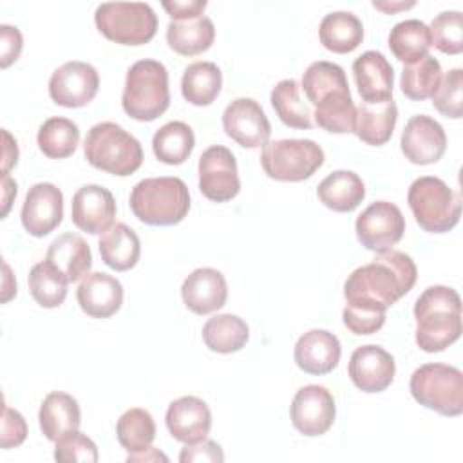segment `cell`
I'll return each instance as SVG.
<instances>
[{
  "label": "cell",
  "instance_id": "6da1fadb",
  "mask_svg": "<svg viewBox=\"0 0 463 463\" xmlns=\"http://www.w3.org/2000/svg\"><path fill=\"white\" fill-rule=\"evenodd\" d=\"M418 279L414 260L400 251L387 250L360 268H356L344 284V297L349 306L387 311L403 295H407Z\"/></svg>",
  "mask_w": 463,
  "mask_h": 463
},
{
  "label": "cell",
  "instance_id": "7a4b0ae2",
  "mask_svg": "<svg viewBox=\"0 0 463 463\" xmlns=\"http://www.w3.org/2000/svg\"><path fill=\"white\" fill-rule=\"evenodd\" d=\"M416 344L425 353H439L461 335V298L449 286L427 288L414 304Z\"/></svg>",
  "mask_w": 463,
  "mask_h": 463
},
{
  "label": "cell",
  "instance_id": "3957f363",
  "mask_svg": "<svg viewBox=\"0 0 463 463\" xmlns=\"http://www.w3.org/2000/svg\"><path fill=\"white\" fill-rule=\"evenodd\" d=\"M132 213L148 226L179 224L190 210V194L183 179L174 175L148 177L130 192Z\"/></svg>",
  "mask_w": 463,
  "mask_h": 463
},
{
  "label": "cell",
  "instance_id": "277c9868",
  "mask_svg": "<svg viewBox=\"0 0 463 463\" xmlns=\"http://www.w3.org/2000/svg\"><path fill=\"white\" fill-rule=\"evenodd\" d=\"M83 154L90 166L118 177L134 174L143 163L141 143L112 121L90 127L83 141Z\"/></svg>",
  "mask_w": 463,
  "mask_h": 463
},
{
  "label": "cell",
  "instance_id": "5b68a950",
  "mask_svg": "<svg viewBox=\"0 0 463 463\" xmlns=\"http://www.w3.org/2000/svg\"><path fill=\"white\" fill-rule=\"evenodd\" d=\"M123 110L137 121H154L170 105L168 71L157 60H139L127 71L121 94Z\"/></svg>",
  "mask_w": 463,
  "mask_h": 463
},
{
  "label": "cell",
  "instance_id": "8992f818",
  "mask_svg": "<svg viewBox=\"0 0 463 463\" xmlns=\"http://www.w3.org/2000/svg\"><path fill=\"white\" fill-rule=\"evenodd\" d=\"M407 203L420 228L429 233H445L452 230L461 217L459 194L434 175L414 179L409 186Z\"/></svg>",
  "mask_w": 463,
  "mask_h": 463
},
{
  "label": "cell",
  "instance_id": "52a82bcc",
  "mask_svg": "<svg viewBox=\"0 0 463 463\" xmlns=\"http://www.w3.org/2000/svg\"><path fill=\"white\" fill-rule=\"evenodd\" d=\"M412 398L425 409L441 416H459L463 412V373L447 364H423L409 382Z\"/></svg>",
  "mask_w": 463,
  "mask_h": 463
},
{
  "label": "cell",
  "instance_id": "ba28073f",
  "mask_svg": "<svg viewBox=\"0 0 463 463\" xmlns=\"http://www.w3.org/2000/svg\"><path fill=\"white\" fill-rule=\"evenodd\" d=\"M98 31L119 45H143L157 33V16L145 2H105L96 7Z\"/></svg>",
  "mask_w": 463,
  "mask_h": 463
},
{
  "label": "cell",
  "instance_id": "9c48e42d",
  "mask_svg": "<svg viewBox=\"0 0 463 463\" xmlns=\"http://www.w3.org/2000/svg\"><path fill=\"white\" fill-rule=\"evenodd\" d=\"M324 150L313 139L268 141L260 152V166L269 179L298 183L309 179L324 165Z\"/></svg>",
  "mask_w": 463,
  "mask_h": 463
},
{
  "label": "cell",
  "instance_id": "30bf717a",
  "mask_svg": "<svg viewBox=\"0 0 463 463\" xmlns=\"http://www.w3.org/2000/svg\"><path fill=\"white\" fill-rule=\"evenodd\" d=\"M354 230L365 250L382 253L402 241L405 217L396 204L389 201H376L356 217Z\"/></svg>",
  "mask_w": 463,
  "mask_h": 463
},
{
  "label": "cell",
  "instance_id": "8fae6325",
  "mask_svg": "<svg viewBox=\"0 0 463 463\" xmlns=\"http://www.w3.org/2000/svg\"><path fill=\"white\" fill-rule=\"evenodd\" d=\"M199 190L213 203L232 201L241 192L235 156L222 145L208 146L199 157Z\"/></svg>",
  "mask_w": 463,
  "mask_h": 463
},
{
  "label": "cell",
  "instance_id": "7c38bea8",
  "mask_svg": "<svg viewBox=\"0 0 463 463\" xmlns=\"http://www.w3.org/2000/svg\"><path fill=\"white\" fill-rule=\"evenodd\" d=\"M99 89V74L87 61H67L58 67L49 80L51 99L67 109L89 105Z\"/></svg>",
  "mask_w": 463,
  "mask_h": 463
},
{
  "label": "cell",
  "instance_id": "4fadbf2b",
  "mask_svg": "<svg viewBox=\"0 0 463 463\" xmlns=\"http://www.w3.org/2000/svg\"><path fill=\"white\" fill-rule=\"evenodd\" d=\"M289 416L300 434L309 438L322 436L335 423V398L324 385H304L293 396Z\"/></svg>",
  "mask_w": 463,
  "mask_h": 463
},
{
  "label": "cell",
  "instance_id": "5bb4252c",
  "mask_svg": "<svg viewBox=\"0 0 463 463\" xmlns=\"http://www.w3.org/2000/svg\"><path fill=\"white\" fill-rule=\"evenodd\" d=\"M222 128L228 137L244 148L264 146L271 134V125L262 107L251 98H237L226 105Z\"/></svg>",
  "mask_w": 463,
  "mask_h": 463
},
{
  "label": "cell",
  "instance_id": "9a60e30c",
  "mask_svg": "<svg viewBox=\"0 0 463 463\" xmlns=\"http://www.w3.org/2000/svg\"><path fill=\"white\" fill-rule=\"evenodd\" d=\"M22 226L33 237H45L63 219V194L52 183H36L27 190L22 204Z\"/></svg>",
  "mask_w": 463,
  "mask_h": 463
},
{
  "label": "cell",
  "instance_id": "2e32d148",
  "mask_svg": "<svg viewBox=\"0 0 463 463\" xmlns=\"http://www.w3.org/2000/svg\"><path fill=\"white\" fill-rule=\"evenodd\" d=\"M400 146L414 165H432L441 159L447 150V134L443 127L427 114L412 116L402 132Z\"/></svg>",
  "mask_w": 463,
  "mask_h": 463
},
{
  "label": "cell",
  "instance_id": "e0dca14e",
  "mask_svg": "<svg viewBox=\"0 0 463 463\" xmlns=\"http://www.w3.org/2000/svg\"><path fill=\"white\" fill-rule=\"evenodd\" d=\"M351 382L364 392L385 391L396 373L394 358L380 345H360L353 351L347 365Z\"/></svg>",
  "mask_w": 463,
  "mask_h": 463
},
{
  "label": "cell",
  "instance_id": "ac0fdd59",
  "mask_svg": "<svg viewBox=\"0 0 463 463\" xmlns=\"http://www.w3.org/2000/svg\"><path fill=\"white\" fill-rule=\"evenodd\" d=\"M116 217V201L110 190L99 184L81 186L71 203V219L74 226L90 235L105 233Z\"/></svg>",
  "mask_w": 463,
  "mask_h": 463
},
{
  "label": "cell",
  "instance_id": "d6986e66",
  "mask_svg": "<svg viewBox=\"0 0 463 463\" xmlns=\"http://www.w3.org/2000/svg\"><path fill=\"white\" fill-rule=\"evenodd\" d=\"M353 78L362 103H385L392 99L394 69L378 51H365L353 61Z\"/></svg>",
  "mask_w": 463,
  "mask_h": 463
},
{
  "label": "cell",
  "instance_id": "ffe728a7",
  "mask_svg": "<svg viewBox=\"0 0 463 463\" xmlns=\"http://www.w3.org/2000/svg\"><path fill=\"white\" fill-rule=\"evenodd\" d=\"M165 423L174 439L181 443H195L208 436L212 429V412L201 398L181 396L168 405Z\"/></svg>",
  "mask_w": 463,
  "mask_h": 463
},
{
  "label": "cell",
  "instance_id": "44dd1931",
  "mask_svg": "<svg viewBox=\"0 0 463 463\" xmlns=\"http://www.w3.org/2000/svg\"><path fill=\"white\" fill-rule=\"evenodd\" d=\"M184 306L195 315H208L221 309L228 298L226 279L219 269L197 268L181 286Z\"/></svg>",
  "mask_w": 463,
  "mask_h": 463
},
{
  "label": "cell",
  "instance_id": "7402d4cb",
  "mask_svg": "<svg viewBox=\"0 0 463 463\" xmlns=\"http://www.w3.org/2000/svg\"><path fill=\"white\" fill-rule=\"evenodd\" d=\"M342 347L338 338L326 329H309L304 333L293 349V358L298 369L307 374H327L340 362Z\"/></svg>",
  "mask_w": 463,
  "mask_h": 463
},
{
  "label": "cell",
  "instance_id": "603a6c76",
  "mask_svg": "<svg viewBox=\"0 0 463 463\" xmlns=\"http://www.w3.org/2000/svg\"><path fill=\"white\" fill-rule=\"evenodd\" d=\"M76 298L81 311L92 318H109L116 315L123 304L121 282L103 271L89 273L81 279Z\"/></svg>",
  "mask_w": 463,
  "mask_h": 463
},
{
  "label": "cell",
  "instance_id": "cb8c5ba5",
  "mask_svg": "<svg viewBox=\"0 0 463 463\" xmlns=\"http://www.w3.org/2000/svg\"><path fill=\"white\" fill-rule=\"evenodd\" d=\"M45 260L69 282L85 279L92 268V253L83 237L76 233L58 235L47 248Z\"/></svg>",
  "mask_w": 463,
  "mask_h": 463
},
{
  "label": "cell",
  "instance_id": "d4e9b609",
  "mask_svg": "<svg viewBox=\"0 0 463 463\" xmlns=\"http://www.w3.org/2000/svg\"><path fill=\"white\" fill-rule=\"evenodd\" d=\"M38 421L43 436L49 441H58L67 432L78 430L81 423V411L76 398L67 392L54 391L43 398Z\"/></svg>",
  "mask_w": 463,
  "mask_h": 463
},
{
  "label": "cell",
  "instance_id": "484cf974",
  "mask_svg": "<svg viewBox=\"0 0 463 463\" xmlns=\"http://www.w3.org/2000/svg\"><path fill=\"white\" fill-rule=\"evenodd\" d=\"M320 203L338 213L353 212L365 197V184L358 174L351 170H335L317 186Z\"/></svg>",
  "mask_w": 463,
  "mask_h": 463
},
{
  "label": "cell",
  "instance_id": "4316f807",
  "mask_svg": "<svg viewBox=\"0 0 463 463\" xmlns=\"http://www.w3.org/2000/svg\"><path fill=\"white\" fill-rule=\"evenodd\" d=\"M398 107L392 99L385 103H360L354 114V136L371 146L385 145L396 127Z\"/></svg>",
  "mask_w": 463,
  "mask_h": 463
},
{
  "label": "cell",
  "instance_id": "83f0119b",
  "mask_svg": "<svg viewBox=\"0 0 463 463\" xmlns=\"http://www.w3.org/2000/svg\"><path fill=\"white\" fill-rule=\"evenodd\" d=\"M98 248L101 260L116 271L132 269L141 257V241L125 222H116L101 233Z\"/></svg>",
  "mask_w": 463,
  "mask_h": 463
},
{
  "label": "cell",
  "instance_id": "f1b7e54d",
  "mask_svg": "<svg viewBox=\"0 0 463 463\" xmlns=\"http://www.w3.org/2000/svg\"><path fill=\"white\" fill-rule=\"evenodd\" d=\"M315 125L331 134L353 132L356 107L353 103L349 87H340L326 92L313 103Z\"/></svg>",
  "mask_w": 463,
  "mask_h": 463
},
{
  "label": "cell",
  "instance_id": "f546056e",
  "mask_svg": "<svg viewBox=\"0 0 463 463\" xmlns=\"http://www.w3.org/2000/svg\"><path fill=\"white\" fill-rule=\"evenodd\" d=\"M318 38L327 51L347 54L362 43L364 25L356 14L349 11H335L322 18Z\"/></svg>",
  "mask_w": 463,
  "mask_h": 463
},
{
  "label": "cell",
  "instance_id": "4dcf8cb0",
  "mask_svg": "<svg viewBox=\"0 0 463 463\" xmlns=\"http://www.w3.org/2000/svg\"><path fill=\"white\" fill-rule=\"evenodd\" d=\"M215 40V25L208 16L184 22H170L166 25V43L181 56H197L212 47Z\"/></svg>",
  "mask_w": 463,
  "mask_h": 463
},
{
  "label": "cell",
  "instance_id": "1f68e13d",
  "mask_svg": "<svg viewBox=\"0 0 463 463\" xmlns=\"http://www.w3.org/2000/svg\"><path fill=\"white\" fill-rule=\"evenodd\" d=\"M222 72L213 61L190 63L181 78L183 98L195 107L212 105L221 94Z\"/></svg>",
  "mask_w": 463,
  "mask_h": 463
},
{
  "label": "cell",
  "instance_id": "d6a6232c",
  "mask_svg": "<svg viewBox=\"0 0 463 463\" xmlns=\"http://www.w3.org/2000/svg\"><path fill=\"white\" fill-rule=\"evenodd\" d=\"M387 43L398 61L411 65L429 54L432 40H430L429 25L423 24L421 20L411 18V20L398 22L391 29Z\"/></svg>",
  "mask_w": 463,
  "mask_h": 463
},
{
  "label": "cell",
  "instance_id": "836d02e7",
  "mask_svg": "<svg viewBox=\"0 0 463 463\" xmlns=\"http://www.w3.org/2000/svg\"><path fill=\"white\" fill-rule=\"evenodd\" d=\"M250 338L248 324L232 313L215 315L206 320L203 326V342L204 345L221 354H230L241 351Z\"/></svg>",
  "mask_w": 463,
  "mask_h": 463
},
{
  "label": "cell",
  "instance_id": "e575fe53",
  "mask_svg": "<svg viewBox=\"0 0 463 463\" xmlns=\"http://www.w3.org/2000/svg\"><path fill=\"white\" fill-rule=\"evenodd\" d=\"M300 83L293 78L288 80H280L271 94H269V101L273 110L277 112L279 119L291 128H311L313 123V112L311 107L302 99L300 96Z\"/></svg>",
  "mask_w": 463,
  "mask_h": 463
},
{
  "label": "cell",
  "instance_id": "d590c367",
  "mask_svg": "<svg viewBox=\"0 0 463 463\" xmlns=\"http://www.w3.org/2000/svg\"><path fill=\"white\" fill-rule=\"evenodd\" d=\"M195 146V136L184 121H168L152 137L154 156L165 165L184 163Z\"/></svg>",
  "mask_w": 463,
  "mask_h": 463
},
{
  "label": "cell",
  "instance_id": "8d00e7d4",
  "mask_svg": "<svg viewBox=\"0 0 463 463\" xmlns=\"http://www.w3.org/2000/svg\"><path fill=\"white\" fill-rule=\"evenodd\" d=\"M36 143L40 152L49 159H65L78 148L80 128L72 119L49 118L38 128Z\"/></svg>",
  "mask_w": 463,
  "mask_h": 463
},
{
  "label": "cell",
  "instance_id": "74e56055",
  "mask_svg": "<svg viewBox=\"0 0 463 463\" xmlns=\"http://www.w3.org/2000/svg\"><path fill=\"white\" fill-rule=\"evenodd\" d=\"M116 436L128 454L146 450L156 439V421L152 414L141 407L128 409L118 420Z\"/></svg>",
  "mask_w": 463,
  "mask_h": 463
},
{
  "label": "cell",
  "instance_id": "f35d334b",
  "mask_svg": "<svg viewBox=\"0 0 463 463\" xmlns=\"http://www.w3.org/2000/svg\"><path fill=\"white\" fill-rule=\"evenodd\" d=\"M29 293L38 306L54 309L60 307L67 297L69 280L54 269L47 260L36 262L27 277Z\"/></svg>",
  "mask_w": 463,
  "mask_h": 463
},
{
  "label": "cell",
  "instance_id": "ab89813d",
  "mask_svg": "<svg viewBox=\"0 0 463 463\" xmlns=\"http://www.w3.org/2000/svg\"><path fill=\"white\" fill-rule=\"evenodd\" d=\"M441 81V65L439 61L427 54L416 63L405 65L400 76L402 92L412 101H423L432 98Z\"/></svg>",
  "mask_w": 463,
  "mask_h": 463
},
{
  "label": "cell",
  "instance_id": "60d3db41",
  "mask_svg": "<svg viewBox=\"0 0 463 463\" xmlns=\"http://www.w3.org/2000/svg\"><path fill=\"white\" fill-rule=\"evenodd\" d=\"M340 87H349L345 71L331 61H315L311 63L302 76L300 89L304 90L307 101L313 105L322 94L340 89Z\"/></svg>",
  "mask_w": 463,
  "mask_h": 463
},
{
  "label": "cell",
  "instance_id": "b9f144b4",
  "mask_svg": "<svg viewBox=\"0 0 463 463\" xmlns=\"http://www.w3.org/2000/svg\"><path fill=\"white\" fill-rule=\"evenodd\" d=\"M430 40L443 54H459L463 51V14L459 11H443L430 22Z\"/></svg>",
  "mask_w": 463,
  "mask_h": 463
},
{
  "label": "cell",
  "instance_id": "7bdbcfd3",
  "mask_svg": "<svg viewBox=\"0 0 463 463\" xmlns=\"http://www.w3.org/2000/svg\"><path fill=\"white\" fill-rule=\"evenodd\" d=\"M434 109L447 118L459 119L463 116V71L450 69L432 94Z\"/></svg>",
  "mask_w": 463,
  "mask_h": 463
},
{
  "label": "cell",
  "instance_id": "ee69618b",
  "mask_svg": "<svg viewBox=\"0 0 463 463\" xmlns=\"http://www.w3.org/2000/svg\"><path fill=\"white\" fill-rule=\"evenodd\" d=\"M54 459L56 461H80V463H96L98 447L96 443L80 430H71L54 441Z\"/></svg>",
  "mask_w": 463,
  "mask_h": 463
},
{
  "label": "cell",
  "instance_id": "f6af8a7d",
  "mask_svg": "<svg viewBox=\"0 0 463 463\" xmlns=\"http://www.w3.org/2000/svg\"><path fill=\"white\" fill-rule=\"evenodd\" d=\"M344 326L353 335H373L385 324V311L358 307V306H345L342 311Z\"/></svg>",
  "mask_w": 463,
  "mask_h": 463
},
{
  "label": "cell",
  "instance_id": "bcb514c9",
  "mask_svg": "<svg viewBox=\"0 0 463 463\" xmlns=\"http://www.w3.org/2000/svg\"><path fill=\"white\" fill-rule=\"evenodd\" d=\"M27 438V423L25 418L11 407H4L2 414V434H0V447L2 449H11L18 447L25 441Z\"/></svg>",
  "mask_w": 463,
  "mask_h": 463
},
{
  "label": "cell",
  "instance_id": "7dc6e473",
  "mask_svg": "<svg viewBox=\"0 0 463 463\" xmlns=\"http://www.w3.org/2000/svg\"><path fill=\"white\" fill-rule=\"evenodd\" d=\"M179 461L181 463H201V461L221 463L224 461V452L217 441L204 438L195 443H184L179 454Z\"/></svg>",
  "mask_w": 463,
  "mask_h": 463
},
{
  "label": "cell",
  "instance_id": "c3c4849f",
  "mask_svg": "<svg viewBox=\"0 0 463 463\" xmlns=\"http://www.w3.org/2000/svg\"><path fill=\"white\" fill-rule=\"evenodd\" d=\"M0 42H2V56H0V65L2 69L9 67L13 61L18 60L22 47H24V38L18 27L2 24L0 25Z\"/></svg>",
  "mask_w": 463,
  "mask_h": 463
},
{
  "label": "cell",
  "instance_id": "681fc988",
  "mask_svg": "<svg viewBox=\"0 0 463 463\" xmlns=\"http://www.w3.org/2000/svg\"><path fill=\"white\" fill-rule=\"evenodd\" d=\"M163 9L168 13L172 22H184L203 16V11L206 9V0H172L163 2Z\"/></svg>",
  "mask_w": 463,
  "mask_h": 463
},
{
  "label": "cell",
  "instance_id": "f907efd6",
  "mask_svg": "<svg viewBox=\"0 0 463 463\" xmlns=\"http://www.w3.org/2000/svg\"><path fill=\"white\" fill-rule=\"evenodd\" d=\"M4 141H5V145H4L2 172H9L11 166H14L18 161V145H16V139H13L7 130H4Z\"/></svg>",
  "mask_w": 463,
  "mask_h": 463
},
{
  "label": "cell",
  "instance_id": "816d5d0a",
  "mask_svg": "<svg viewBox=\"0 0 463 463\" xmlns=\"http://www.w3.org/2000/svg\"><path fill=\"white\" fill-rule=\"evenodd\" d=\"M16 181L9 175V172H2V203H4V208H2V217L7 215L9 208H11V203L13 199L16 197Z\"/></svg>",
  "mask_w": 463,
  "mask_h": 463
},
{
  "label": "cell",
  "instance_id": "f5cc1de1",
  "mask_svg": "<svg viewBox=\"0 0 463 463\" xmlns=\"http://www.w3.org/2000/svg\"><path fill=\"white\" fill-rule=\"evenodd\" d=\"M127 461H168V456L159 452L157 449L154 447H148L146 450H141V452H134V454H128L127 456Z\"/></svg>",
  "mask_w": 463,
  "mask_h": 463
},
{
  "label": "cell",
  "instance_id": "db71d44e",
  "mask_svg": "<svg viewBox=\"0 0 463 463\" xmlns=\"http://www.w3.org/2000/svg\"><path fill=\"white\" fill-rule=\"evenodd\" d=\"M416 5V2H376V0H373V7L374 9H380V11H383L385 14H392V13H396V11H403V9H411V7H414Z\"/></svg>",
  "mask_w": 463,
  "mask_h": 463
},
{
  "label": "cell",
  "instance_id": "11a10c76",
  "mask_svg": "<svg viewBox=\"0 0 463 463\" xmlns=\"http://www.w3.org/2000/svg\"><path fill=\"white\" fill-rule=\"evenodd\" d=\"M4 271H5V277H4V295H2V302H7L13 295H16V282H13V286L7 284V280L11 279V269L9 266L4 262Z\"/></svg>",
  "mask_w": 463,
  "mask_h": 463
}]
</instances>
